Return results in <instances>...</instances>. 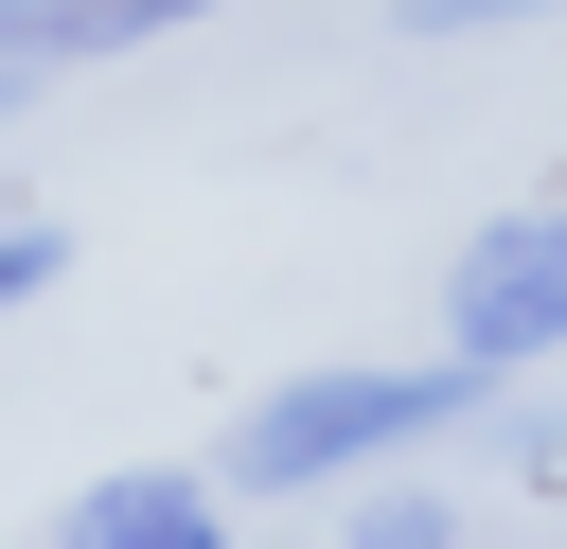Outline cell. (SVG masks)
<instances>
[{
    "instance_id": "cell-1",
    "label": "cell",
    "mask_w": 567,
    "mask_h": 549,
    "mask_svg": "<svg viewBox=\"0 0 567 549\" xmlns=\"http://www.w3.org/2000/svg\"><path fill=\"white\" fill-rule=\"evenodd\" d=\"M478 354H443V372H301V390H266L248 425H230V478L248 496H319V478H372V460H408V443H443V425H478Z\"/></svg>"
},
{
    "instance_id": "cell-2",
    "label": "cell",
    "mask_w": 567,
    "mask_h": 549,
    "mask_svg": "<svg viewBox=\"0 0 567 549\" xmlns=\"http://www.w3.org/2000/svg\"><path fill=\"white\" fill-rule=\"evenodd\" d=\"M443 354H478V372L567 354V213H496V230L443 266Z\"/></svg>"
},
{
    "instance_id": "cell-3",
    "label": "cell",
    "mask_w": 567,
    "mask_h": 549,
    "mask_svg": "<svg viewBox=\"0 0 567 549\" xmlns=\"http://www.w3.org/2000/svg\"><path fill=\"white\" fill-rule=\"evenodd\" d=\"M53 549H230V496L177 478V460H142V478H89L53 514Z\"/></svg>"
},
{
    "instance_id": "cell-4",
    "label": "cell",
    "mask_w": 567,
    "mask_h": 549,
    "mask_svg": "<svg viewBox=\"0 0 567 549\" xmlns=\"http://www.w3.org/2000/svg\"><path fill=\"white\" fill-rule=\"evenodd\" d=\"M53 266H71V230H53V213H0V319L53 301Z\"/></svg>"
},
{
    "instance_id": "cell-5",
    "label": "cell",
    "mask_w": 567,
    "mask_h": 549,
    "mask_svg": "<svg viewBox=\"0 0 567 549\" xmlns=\"http://www.w3.org/2000/svg\"><path fill=\"white\" fill-rule=\"evenodd\" d=\"M354 549H461V514H443V496H372V514H354Z\"/></svg>"
},
{
    "instance_id": "cell-6",
    "label": "cell",
    "mask_w": 567,
    "mask_h": 549,
    "mask_svg": "<svg viewBox=\"0 0 567 549\" xmlns=\"http://www.w3.org/2000/svg\"><path fill=\"white\" fill-rule=\"evenodd\" d=\"M408 35H514V18H549V0H390Z\"/></svg>"
},
{
    "instance_id": "cell-7",
    "label": "cell",
    "mask_w": 567,
    "mask_h": 549,
    "mask_svg": "<svg viewBox=\"0 0 567 549\" xmlns=\"http://www.w3.org/2000/svg\"><path fill=\"white\" fill-rule=\"evenodd\" d=\"M53 18L71 0H0V71H53Z\"/></svg>"
},
{
    "instance_id": "cell-8",
    "label": "cell",
    "mask_w": 567,
    "mask_h": 549,
    "mask_svg": "<svg viewBox=\"0 0 567 549\" xmlns=\"http://www.w3.org/2000/svg\"><path fill=\"white\" fill-rule=\"evenodd\" d=\"M18 89H35V71H0V106H18Z\"/></svg>"
}]
</instances>
